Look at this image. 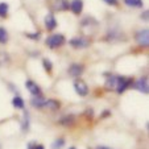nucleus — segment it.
Here are the masks:
<instances>
[{"instance_id": "1", "label": "nucleus", "mask_w": 149, "mask_h": 149, "mask_svg": "<svg viewBox=\"0 0 149 149\" xmlns=\"http://www.w3.org/2000/svg\"><path fill=\"white\" fill-rule=\"evenodd\" d=\"M66 42V38L63 34H59V33H56V34H52V36H49L48 38H46L45 44L48 48L50 49H57L59 48V46H62L63 44Z\"/></svg>"}, {"instance_id": "2", "label": "nucleus", "mask_w": 149, "mask_h": 149, "mask_svg": "<svg viewBox=\"0 0 149 149\" xmlns=\"http://www.w3.org/2000/svg\"><path fill=\"white\" fill-rule=\"evenodd\" d=\"M133 83V79L132 78H127V77H121L118 75L116 77V93L118 94H123L127 88H130Z\"/></svg>"}, {"instance_id": "3", "label": "nucleus", "mask_w": 149, "mask_h": 149, "mask_svg": "<svg viewBox=\"0 0 149 149\" xmlns=\"http://www.w3.org/2000/svg\"><path fill=\"white\" fill-rule=\"evenodd\" d=\"M135 40L140 46L146 48V46L149 45V31L148 29H141V31H139L135 36Z\"/></svg>"}, {"instance_id": "4", "label": "nucleus", "mask_w": 149, "mask_h": 149, "mask_svg": "<svg viewBox=\"0 0 149 149\" xmlns=\"http://www.w3.org/2000/svg\"><path fill=\"white\" fill-rule=\"evenodd\" d=\"M69 44H70L74 49H83V48L90 46L91 42H90V40L86 38V37H74V38H71L70 41H69Z\"/></svg>"}, {"instance_id": "5", "label": "nucleus", "mask_w": 149, "mask_h": 149, "mask_svg": "<svg viewBox=\"0 0 149 149\" xmlns=\"http://www.w3.org/2000/svg\"><path fill=\"white\" fill-rule=\"evenodd\" d=\"M49 7L52 11H68L70 4L68 0H49Z\"/></svg>"}, {"instance_id": "6", "label": "nucleus", "mask_w": 149, "mask_h": 149, "mask_svg": "<svg viewBox=\"0 0 149 149\" xmlns=\"http://www.w3.org/2000/svg\"><path fill=\"white\" fill-rule=\"evenodd\" d=\"M133 84V87L136 90H139L143 94H148L149 93V83H148V77H141L139 81H136Z\"/></svg>"}, {"instance_id": "7", "label": "nucleus", "mask_w": 149, "mask_h": 149, "mask_svg": "<svg viewBox=\"0 0 149 149\" xmlns=\"http://www.w3.org/2000/svg\"><path fill=\"white\" fill-rule=\"evenodd\" d=\"M74 90L79 96H86L88 94V86L86 84V82L82 79H77L74 82Z\"/></svg>"}, {"instance_id": "8", "label": "nucleus", "mask_w": 149, "mask_h": 149, "mask_svg": "<svg viewBox=\"0 0 149 149\" xmlns=\"http://www.w3.org/2000/svg\"><path fill=\"white\" fill-rule=\"evenodd\" d=\"M25 87L32 95H42V91L40 88V86L33 81H26L25 82Z\"/></svg>"}, {"instance_id": "9", "label": "nucleus", "mask_w": 149, "mask_h": 149, "mask_svg": "<svg viewBox=\"0 0 149 149\" xmlns=\"http://www.w3.org/2000/svg\"><path fill=\"white\" fill-rule=\"evenodd\" d=\"M83 70H84V66L83 65H81V63H73V65H70V68H69V70H68V73H69V75L70 77H79L82 73H83Z\"/></svg>"}, {"instance_id": "10", "label": "nucleus", "mask_w": 149, "mask_h": 149, "mask_svg": "<svg viewBox=\"0 0 149 149\" xmlns=\"http://www.w3.org/2000/svg\"><path fill=\"white\" fill-rule=\"evenodd\" d=\"M45 26L48 31H54L57 28V20L53 13H48L45 16Z\"/></svg>"}, {"instance_id": "11", "label": "nucleus", "mask_w": 149, "mask_h": 149, "mask_svg": "<svg viewBox=\"0 0 149 149\" xmlns=\"http://www.w3.org/2000/svg\"><path fill=\"white\" fill-rule=\"evenodd\" d=\"M45 100L46 99L42 95H33V98L31 99V104L34 108H44V106H45Z\"/></svg>"}, {"instance_id": "12", "label": "nucleus", "mask_w": 149, "mask_h": 149, "mask_svg": "<svg viewBox=\"0 0 149 149\" xmlns=\"http://www.w3.org/2000/svg\"><path fill=\"white\" fill-rule=\"evenodd\" d=\"M44 107L50 111H58L61 108V103L58 100H56V99H48V100H45V106Z\"/></svg>"}, {"instance_id": "13", "label": "nucleus", "mask_w": 149, "mask_h": 149, "mask_svg": "<svg viewBox=\"0 0 149 149\" xmlns=\"http://www.w3.org/2000/svg\"><path fill=\"white\" fill-rule=\"evenodd\" d=\"M70 9L73 11V13L79 15L83 9V0H73L70 4Z\"/></svg>"}, {"instance_id": "14", "label": "nucleus", "mask_w": 149, "mask_h": 149, "mask_svg": "<svg viewBox=\"0 0 149 149\" xmlns=\"http://www.w3.org/2000/svg\"><path fill=\"white\" fill-rule=\"evenodd\" d=\"M58 123L61 124V125H65V127L73 125V124H75V116L74 115H66V116H63V118L59 119Z\"/></svg>"}, {"instance_id": "15", "label": "nucleus", "mask_w": 149, "mask_h": 149, "mask_svg": "<svg viewBox=\"0 0 149 149\" xmlns=\"http://www.w3.org/2000/svg\"><path fill=\"white\" fill-rule=\"evenodd\" d=\"M116 77L112 74H107V81H106V88L107 90H115L116 87Z\"/></svg>"}, {"instance_id": "16", "label": "nucleus", "mask_w": 149, "mask_h": 149, "mask_svg": "<svg viewBox=\"0 0 149 149\" xmlns=\"http://www.w3.org/2000/svg\"><path fill=\"white\" fill-rule=\"evenodd\" d=\"M12 104H13V107L17 108V110H23L25 107V103H24V99L21 96L16 95L13 99H12Z\"/></svg>"}, {"instance_id": "17", "label": "nucleus", "mask_w": 149, "mask_h": 149, "mask_svg": "<svg viewBox=\"0 0 149 149\" xmlns=\"http://www.w3.org/2000/svg\"><path fill=\"white\" fill-rule=\"evenodd\" d=\"M124 3L128 7H132V8H143L144 6L143 0H124Z\"/></svg>"}, {"instance_id": "18", "label": "nucleus", "mask_w": 149, "mask_h": 149, "mask_svg": "<svg viewBox=\"0 0 149 149\" xmlns=\"http://www.w3.org/2000/svg\"><path fill=\"white\" fill-rule=\"evenodd\" d=\"M63 145H65V139L58 137L53 141V144H52V149H62Z\"/></svg>"}, {"instance_id": "19", "label": "nucleus", "mask_w": 149, "mask_h": 149, "mask_svg": "<svg viewBox=\"0 0 149 149\" xmlns=\"http://www.w3.org/2000/svg\"><path fill=\"white\" fill-rule=\"evenodd\" d=\"M8 42V32L6 31V28L0 26V44H7Z\"/></svg>"}, {"instance_id": "20", "label": "nucleus", "mask_w": 149, "mask_h": 149, "mask_svg": "<svg viewBox=\"0 0 149 149\" xmlns=\"http://www.w3.org/2000/svg\"><path fill=\"white\" fill-rule=\"evenodd\" d=\"M42 66H44V69H45V70L48 71L49 74H50L52 70H53V65H52V62L49 61L48 58H44V59H42Z\"/></svg>"}, {"instance_id": "21", "label": "nucleus", "mask_w": 149, "mask_h": 149, "mask_svg": "<svg viewBox=\"0 0 149 149\" xmlns=\"http://www.w3.org/2000/svg\"><path fill=\"white\" fill-rule=\"evenodd\" d=\"M8 15V4L0 3V17H7Z\"/></svg>"}, {"instance_id": "22", "label": "nucleus", "mask_w": 149, "mask_h": 149, "mask_svg": "<svg viewBox=\"0 0 149 149\" xmlns=\"http://www.w3.org/2000/svg\"><path fill=\"white\" fill-rule=\"evenodd\" d=\"M21 128H23V131H28V130H29V118H28V112H25V115H24Z\"/></svg>"}, {"instance_id": "23", "label": "nucleus", "mask_w": 149, "mask_h": 149, "mask_svg": "<svg viewBox=\"0 0 149 149\" xmlns=\"http://www.w3.org/2000/svg\"><path fill=\"white\" fill-rule=\"evenodd\" d=\"M25 36L29 37V38H32V40H38L40 36H41V33H40V32H36V33H26Z\"/></svg>"}, {"instance_id": "24", "label": "nucleus", "mask_w": 149, "mask_h": 149, "mask_svg": "<svg viewBox=\"0 0 149 149\" xmlns=\"http://www.w3.org/2000/svg\"><path fill=\"white\" fill-rule=\"evenodd\" d=\"M86 118H87V120H91V119L94 118V111L93 110H87V111H86Z\"/></svg>"}, {"instance_id": "25", "label": "nucleus", "mask_w": 149, "mask_h": 149, "mask_svg": "<svg viewBox=\"0 0 149 149\" xmlns=\"http://www.w3.org/2000/svg\"><path fill=\"white\" fill-rule=\"evenodd\" d=\"M104 1L110 6H118V0H104Z\"/></svg>"}, {"instance_id": "26", "label": "nucleus", "mask_w": 149, "mask_h": 149, "mask_svg": "<svg viewBox=\"0 0 149 149\" xmlns=\"http://www.w3.org/2000/svg\"><path fill=\"white\" fill-rule=\"evenodd\" d=\"M110 115H111V112H110V111H104V112H103V115H102L100 118H102V119H103V118H108V116H110Z\"/></svg>"}, {"instance_id": "27", "label": "nucleus", "mask_w": 149, "mask_h": 149, "mask_svg": "<svg viewBox=\"0 0 149 149\" xmlns=\"http://www.w3.org/2000/svg\"><path fill=\"white\" fill-rule=\"evenodd\" d=\"M141 19L145 20V21H148V11L144 12V15H141Z\"/></svg>"}, {"instance_id": "28", "label": "nucleus", "mask_w": 149, "mask_h": 149, "mask_svg": "<svg viewBox=\"0 0 149 149\" xmlns=\"http://www.w3.org/2000/svg\"><path fill=\"white\" fill-rule=\"evenodd\" d=\"M34 145H36V144H33V143H29L28 145H26V149H34Z\"/></svg>"}, {"instance_id": "29", "label": "nucleus", "mask_w": 149, "mask_h": 149, "mask_svg": "<svg viewBox=\"0 0 149 149\" xmlns=\"http://www.w3.org/2000/svg\"><path fill=\"white\" fill-rule=\"evenodd\" d=\"M34 149H45V148H44V145H41V144H36Z\"/></svg>"}, {"instance_id": "30", "label": "nucleus", "mask_w": 149, "mask_h": 149, "mask_svg": "<svg viewBox=\"0 0 149 149\" xmlns=\"http://www.w3.org/2000/svg\"><path fill=\"white\" fill-rule=\"evenodd\" d=\"M96 149H111V148H108V146H104V145H100V146H98Z\"/></svg>"}, {"instance_id": "31", "label": "nucleus", "mask_w": 149, "mask_h": 149, "mask_svg": "<svg viewBox=\"0 0 149 149\" xmlns=\"http://www.w3.org/2000/svg\"><path fill=\"white\" fill-rule=\"evenodd\" d=\"M69 149H77V148H75V146H70V148H69Z\"/></svg>"}]
</instances>
